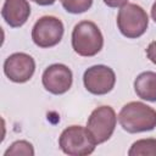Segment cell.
Returning a JSON list of instances; mask_svg holds the SVG:
<instances>
[{"label":"cell","instance_id":"1","mask_svg":"<svg viewBox=\"0 0 156 156\" xmlns=\"http://www.w3.org/2000/svg\"><path fill=\"white\" fill-rule=\"evenodd\" d=\"M118 122L126 132L132 134L149 132L156 127V111L144 102L130 101L121 108Z\"/></svg>","mask_w":156,"mask_h":156},{"label":"cell","instance_id":"2","mask_svg":"<svg viewBox=\"0 0 156 156\" xmlns=\"http://www.w3.org/2000/svg\"><path fill=\"white\" fill-rule=\"evenodd\" d=\"M104 45V37L99 27L91 21L77 23L72 30V48L84 57L95 56Z\"/></svg>","mask_w":156,"mask_h":156},{"label":"cell","instance_id":"3","mask_svg":"<svg viewBox=\"0 0 156 156\" xmlns=\"http://www.w3.org/2000/svg\"><path fill=\"white\" fill-rule=\"evenodd\" d=\"M61 150L69 156H87L94 152L98 145L87 127L69 126L58 138Z\"/></svg>","mask_w":156,"mask_h":156},{"label":"cell","instance_id":"4","mask_svg":"<svg viewBox=\"0 0 156 156\" xmlns=\"http://www.w3.org/2000/svg\"><path fill=\"white\" fill-rule=\"evenodd\" d=\"M147 26L149 16L141 6L127 2L119 7L117 15V27L124 37L129 39H136L146 32Z\"/></svg>","mask_w":156,"mask_h":156},{"label":"cell","instance_id":"5","mask_svg":"<svg viewBox=\"0 0 156 156\" xmlns=\"http://www.w3.org/2000/svg\"><path fill=\"white\" fill-rule=\"evenodd\" d=\"M117 116L111 106H99L89 116L87 128L96 144L107 141L116 128Z\"/></svg>","mask_w":156,"mask_h":156},{"label":"cell","instance_id":"6","mask_svg":"<svg viewBox=\"0 0 156 156\" xmlns=\"http://www.w3.org/2000/svg\"><path fill=\"white\" fill-rule=\"evenodd\" d=\"M63 23L54 16H43L33 26L32 39L39 48H51L57 45L63 37Z\"/></svg>","mask_w":156,"mask_h":156},{"label":"cell","instance_id":"7","mask_svg":"<svg viewBox=\"0 0 156 156\" xmlns=\"http://www.w3.org/2000/svg\"><path fill=\"white\" fill-rule=\"evenodd\" d=\"M83 83L89 93L94 95H105L113 89L116 83V74L108 66L95 65L84 72Z\"/></svg>","mask_w":156,"mask_h":156},{"label":"cell","instance_id":"8","mask_svg":"<svg viewBox=\"0 0 156 156\" xmlns=\"http://www.w3.org/2000/svg\"><path fill=\"white\" fill-rule=\"evenodd\" d=\"M35 71V62L32 56L24 52H15L4 62V73L15 83L28 82Z\"/></svg>","mask_w":156,"mask_h":156},{"label":"cell","instance_id":"9","mask_svg":"<svg viewBox=\"0 0 156 156\" xmlns=\"http://www.w3.org/2000/svg\"><path fill=\"white\" fill-rule=\"evenodd\" d=\"M41 82L44 88L54 94L61 95L69 90L73 82L72 71L63 63L50 65L43 73Z\"/></svg>","mask_w":156,"mask_h":156},{"label":"cell","instance_id":"10","mask_svg":"<svg viewBox=\"0 0 156 156\" xmlns=\"http://www.w3.org/2000/svg\"><path fill=\"white\" fill-rule=\"evenodd\" d=\"M30 15V6L27 0H5L2 9H1V16L5 20V22L12 27H22Z\"/></svg>","mask_w":156,"mask_h":156},{"label":"cell","instance_id":"11","mask_svg":"<svg viewBox=\"0 0 156 156\" xmlns=\"http://www.w3.org/2000/svg\"><path fill=\"white\" fill-rule=\"evenodd\" d=\"M134 90L140 99L156 102V72L140 73L134 80Z\"/></svg>","mask_w":156,"mask_h":156},{"label":"cell","instance_id":"12","mask_svg":"<svg viewBox=\"0 0 156 156\" xmlns=\"http://www.w3.org/2000/svg\"><path fill=\"white\" fill-rule=\"evenodd\" d=\"M129 156H156V139H139L128 150Z\"/></svg>","mask_w":156,"mask_h":156},{"label":"cell","instance_id":"13","mask_svg":"<svg viewBox=\"0 0 156 156\" xmlns=\"http://www.w3.org/2000/svg\"><path fill=\"white\" fill-rule=\"evenodd\" d=\"M60 1L62 7L67 12L74 15L88 11L93 5V0H60Z\"/></svg>","mask_w":156,"mask_h":156},{"label":"cell","instance_id":"14","mask_svg":"<svg viewBox=\"0 0 156 156\" xmlns=\"http://www.w3.org/2000/svg\"><path fill=\"white\" fill-rule=\"evenodd\" d=\"M5 156L9 155H26V156H33L34 155V149L33 145L29 141L26 140H17L10 145V147L5 151Z\"/></svg>","mask_w":156,"mask_h":156},{"label":"cell","instance_id":"15","mask_svg":"<svg viewBox=\"0 0 156 156\" xmlns=\"http://www.w3.org/2000/svg\"><path fill=\"white\" fill-rule=\"evenodd\" d=\"M146 56L152 63L156 65V40H154L149 44V46L146 49Z\"/></svg>","mask_w":156,"mask_h":156},{"label":"cell","instance_id":"16","mask_svg":"<svg viewBox=\"0 0 156 156\" xmlns=\"http://www.w3.org/2000/svg\"><path fill=\"white\" fill-rule=\"evenodd\" d=\"M108 7H122L128 2V0H104Z\"/></svg>","mask_w":156,"mask_h":156},{"label":"cell","instance_id":"17","mask_svg":"<svg viewBox=\"0 0 156 156\" xmlns=\"http://www.w3.org/2000/svg\"><path fill=\"white\" fill-rule=\"evenodd\" d=\"M32 1L40 6H49V5H52L56 0H32Z\"/></svg>","mask_w":156,"mask_h":156},{"label":"cell","instance_id":"18","mask_svg":"<svg viewBox=\"0 0 156 156\" xmlns=\"http://www.w3.org/2000/svg\"><path fill=\"white\" fill-rule=\"evenodd\" d=\"M151 17H152V20H154V22L156 23V1L154 2V5H152V7H151Z\"/></svg>","mask_w":156,"mask_h":156}]
</instances>
